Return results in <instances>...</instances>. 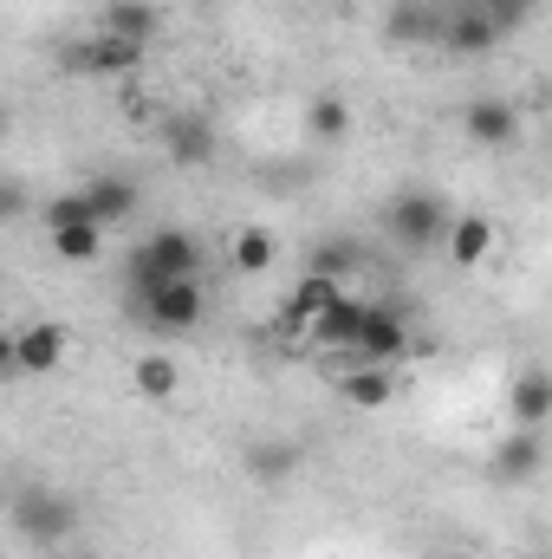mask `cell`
<instances>
[{"mask_svg": "<svg viewBox=\"0 0 552 559\" xmlns=\"http://www.w3.org/2000/svg\"><path fill=\"white\" fill-rule=\"evenodd\" d=\"M202 241L189 235V228H176V222H163L156 235H143L137 254H131V299L143 293H156V286H169V280H195L202 274Z\"/></svg>", "mask_w": 552, "mask_h": 559, "instance_id": "cell-1", "label": "cell"}, {"mask_svg": "<svg viewBox=\"0 0 552 559\" xmlns=\"http://www.w3.org/2000/svg\"><path fill=\"white\" fill-rule=\"evenodd\" d=\"M448 228H455V215H448V202H442L435 189H404V195H391V209H384V235H391L397 248H410V254L448 248Z\"/></svg>", "mask_w": 552, "mask_h": 559, "instance_id": "cell-2", "label": "cell"}, {"mask_svg": "<svg viewBox=\"0 0 552 559\" xmlns=\"http://www.w3.org/2000/svg\"><path fill=\"white\" fill-rule=\"evenodd\" d=\"M72 527H79V501H72V495H59V488H20V495H13V534H20V540L59 547Z\"/></svg>", "mask_w": 552, "mask_h": 559, "instance_id": "cell-3", "label": "cell"}, {"mask_svg": "<svg viewBox=\"0 0 552 559\" xmlns=\"http://www.w3.org/2000/svg\"><path fill=\"white\" fill-rule=\"evenodd\" d=\"M143 52L137 39H118V33H92V39H72V46H59V72L65 79H124V72H137Z\"/></svg>", "mask_w": 552, "mask_h": 559, "instance_id": "cell-4", "label": "cell"}, {"mask_svg": "<svg viewBox=\"0 0 552 559\" xmlns=\"http://www.w3.org/2000/svg\"><path fill=\"white\" fill-rule=\"evenodd\" d=\"M131 306H137V319L149 332H195L202 312H208V293H202V280H169V286L143 293Z\"/></svg>", "mask_w": 552, "mask_h": 559, "instance_id": "cell-5", "label": "cell"}, {"mask_svg": "<svg viewBox=\"0 0 552 559\" xmlns=\"http://www.w3.org/2000/svg\"><path fill=\"white\" fill-rule=\"evenodd\" d=\"M65 325L59 319H39V325H20L13 338H7V371L13 378H52L59 365H65Z\"/></svg>", "mask_w": 552, "mask_h": 559, "instance_id": "cell-6", "label": "cell"}, {"mask_svg": "<svg viewBox=\"0 0 552 559\" xmlns=\"http://www.w3.org/2000/svg\"><path fill=\"white\" fill-rule=\"evenodd\" d=\"M540 468H547V436H540V429H520V423H514V436H501L494 455H488V475L507 481V488H514V481H533Z\"/></svg>", "mask_w": 552, "mask_h": 559, "instance_id": "cell-7", "label": "cell"}, {"mask_svg": "<svg viewBox=\"0 0 552 559\" xmlns=\"http://www.w3.org/2000/svg\"><path fill=\"white\" fill-rule=\"evenodd\" d=\"M410 352V319L397 312V306H371L364 312V338H358V365H391V358H404Z\"/></svg>", "mask_w": 552, "mask_h": 559, "instance_id": "cell-8", "label": "cell"}, {"mask_svg": "<svg viewBox=\"0 0 552 559\" xmlns=\"http://www.w3.org/2000/svg\"><path fill=\"white\" fill-rule=\"evenodd\" d=\"M442 46H448V52H461V59H481V52H494V46H501V20H494L488 7L461 0V7L448 13V26H442Z\"/></svg>", "mask_w": 552, "mask_h": 559, "instance_id": "cell-9", "label": "cell"}, {"mask_svg": "<svg viewBox=\"0 0 552 559\" xmlns=\"http://www.w3.org/2000/svg\"><path fill=\"white\" fill-rule=\"evenodd\" d=\"M461 131H468V143H481V150H507V143L520 138V111L507 98H468L461 105Z\"/></svg>", "mask_w": 552, "mask_h": 559, "instance_id": "cell-10", "label": "cell"}, {"mask_svg": "<svg viewBox=\"0 0 552 559\" xmlns=\"http://www.w3.org/2000/svg\"><path fill=\"white\" fill-rule=\"evenodd\" d=\"M442 26H448V13L429 7V0H397L391 20H384V33H391L397 46H442Z\"/></svg>", "mask_w": 552, "mask_h": 559, "instance_id": "cell-11", "label": "cell"}, {"mask_svg": "<svg viewBox=\"0 0 552 559\" xmlns=\"http://www.w3.org/2000/svg\"><path fill=\"white\" fill-rule=\"evenodd\" d=\"M163 150H169V163H182V169H208L215 163V131H208V118H169L163 124Z\"/></svg>", "mask_w": 552, "mask_h": 559, "instance_id": "cell-12", "label": "cell"}, {"mask_svg": "<svg viewBox=\"0 0 552 559\" xmlns=\"http://www.w3.org/2000/svg\"><path fill=\"white\" fill-rule=\"evenodd\" d=\"M241 468H248L261 488H286V481L299 475V442H286V436H261V442H248Z\"/></svg>", "mask_w": 552, "mask_h": 559, "instance_id": "cell-13", "label": "cell"}, {"mask_svg": "<svg viewBox=\"0 0 552 559\" xmlns=\"http://www.w3.org/2000/svg\"><path fill=\"white\" fill-rule=\"evenodd\" d=\"M507 417L520 429H547L552 423V371H520L507 384Z\"/></svg>", "mask_w": 552, "mask_h": 559, "instance_id": "cell-14", "label": "cell"}, {"mask_svg": "<svg viewBox=\"0 0 552 559\" xmlns=\"http://www.w3.org/2000/svg\"><path fill=\"white\" fill-rule=\"evenodd\" d=\"M85 195H92V209H98V222H105V228H124V222H131V215H137V182H131V176H118V169H105V176H92V182H85Z\"/></svg>", "mask_w": 552, "mask_h": 559, "instance_id": "cell-15", "label": "cell"}, {"mask_svg": "<svg viewBox=\"0 0 552 559\" xmlns=\"http://www.w3.org/2000/svg\"><path fill=\"white\" fill-rule=\"evenodd\" d=\"M338 299H345V280L305 274V280H299V286H292V299H286V319H292V325H305V332H312V325H319V319H325V312H332V306H338Z\"/></svg>", "mask_w": 552, "mask_h": 559, "instance_id": "cell-16", "label": "cell"}, {"mask_svg": "<svg viewBox=\"0 0 552 559\" xmlns=\"http://www.w3.org/2000/svg\"><path fill=\"white\" fill-rule=\"evenodd\" d=\"M338 391H345L351 411H384V404L397 397V378H391V365H351V371L338 378Z\"/></svg>", "mask_w": 552, "mask_h": 559, "instance_id": "cell-17", "label": "cell"}, {"mask_svg": "<svg viewBox=\"0 0 552 559\" xmlns=\"http://www.w3.org/2000/svg\"><path fill=\"white\" fill-rule=\"evenodd\" d=\"M156 7L149 0H105L98 7V33H118V39H137V46H149L156 39Z\"/></svg>", "mask_w": 552, "mask_h": 559, "instance_id": "cell-18", "label": "cell"}, {"mask_svg": "<svg viewBox=\"0 0 552 559\" xmlns=\"http://www.w3.org/2000/svg\"><path fill=\"white\" fill-rule=\"evenodd\" d=\"M494 254V222L488 215H455V228H448V261L455 267H481Z\"/></svg>", "mask_w": 552, "mask_h": 559, "instance_id": "cell-19", "label": "cell"}, {"mask_svg": "<svg viewBox=\"0 0 552 559\" xmlns=\"http://www.w3.org/2000/svg\"><path fill=\"white\" fill-rule=\"evenodd\" d=\"M364 312L371 306H358V299H338L319 325H312V338L325 345V352H358V338H364Z\"/></svg>", "mask_w": 552, "mask_h": 559, "instance_id": "cell-20", "label": "cell"}, {"mask_svg": "<svg viewBox=\"0 0 552 559\" xmlns=\"http://www.w3.org/2000/svg\"><path fill=\"white\" fill-rule=\"evenodd\" d=\"M358 267H364V248H358V241H345V235L319 241V248H312V261H305V274H325V280H351Z\"/></svg>", "mask_w": 552, "mask_h": 559, "instance_id": "cell-21", "label": "cell"}, {"mask_svg": "<svg viewBox=\"0 0 552 559\" xmlns=\"http://www.w3.org/2000/svg\"><path fill=\"white\" fill-rule=\"evenodd\" d=\"M105 235H111V228H98V222H92V228H59V235H52V254H59L65 267H92V261L105 254Z\"/></svg>", "mask_w": 552, "mask_h": 559, "instance_id": "cell-22", "label": "cell"}, {"mask_svg": "<svg viewBox=\"0 0 552 559\" xmlns=\"http://www.w3.org/2000/svg\"><path fill=\"white\" fill-rule=\"evenodd\" d=\"M274 235L267 228H235V248H228V261H235V274H267L274 267Z\"/></svg>", "mask_w": 552, "mask_h": 559, "instance_id": "cell-23", "label": "cell"}, {"mask_svg": "<svg viewBox=\"0 0 552 559\" xmlns=\"http://www.w3.org/2000/svg\"><path fill=\"white\" fill-rule=\"evenodd\" d=\"M92 222H98V209H92L85 189H65V195L46 202V235H59V228H92ZM98 228H105V222H98Z\"/></svg>", "mask_w": 552, "mask_h": 559, "instance_id": "cell-24", "label": "cell"}, {"mask_svg": "<svg viewBox=\"0 0 552 559\" xmlns=\"http://www.w3.org/2000/svg\"><path fill=\"white\" fill-rule=\"evenodd\" d=\"M305 124H312V138H319V143H338L345 131H351V105L325 92V98H312V105H305Z\"/></svg>", "mask_w": 552, "mask_h": 559, "instance_id": "cell-25", "label": "cell"}, {"mask_svg": "<svg viewBox=\"0 0 552 559\" xmlns=\"http://www.w3.org/2000/svg\"><path fill=\"white\" fill-rule=\"evenodd\" d=\"M131 378H137L143 397H169V391H176V358H163V352H143Z\"/></svg>", "mask_w": 552, "mask_h": 559, "instance_id": "cell-26", "label": "cell"}, {"mask_svg": "<svg viewBox=\"0 0 552 559\" xmlns=\"http://www.w3.org/2000/svg\"><path fill=\"white\" fill-rule=\"evenodd\" d=\"M442 559H481V554H461V547H455V554H442Z\"/></svg>", "mask_w": 552, "mask_h": 559, "instance_id": "cell-27", "label": "cell"}, {"mask_svg": "<svg viewBox=\"0 0 552 559\" xmlns=\"http://www.w3.org/2000/svg\"><path fill=\"white\" fill-rule=\"evenodd\" d=\"M475 7H507V0H475Z\"/></svg>", "mask_w": 552, "mask_h": 559, "instance_id": "cell-28", "label": "cell"}, {"mask_svg": "<svg viewBox=\"0 0 552 559\" xmlns=\"http://www.w3.org/2000/svg\"><path fill=\"white\" fill-rule=\"evenodd\" d=\"M520 559H540V554H520Z\"/></svg>", "mask_w": 552, "mask_h": 559, "instance_id": "cell-29", "label": "cell"}]
</instances>
